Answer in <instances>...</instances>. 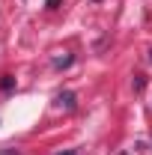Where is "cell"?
Segmentation results:
<instances>
[{
  "label": "cell",
  "mask_w": 152,
  "mask_h": 155,
  "mask_svg": "<svg viewBox=\"0 0 152 155\" xmlns=\"http://www.w3.org/2000/svg\"><path fill=\"white\" fill-rule=\"evenodd\" d=\"M60 155H75V152H60Z\"/></svg>",
  "instance_id": "obj_3"
},
{
  "label": "cell",
  "mask_w": 152,
  "mask_h": 155,
  "mask_svg": "<svg viewBox=\"0 0 152 155\" xmlns=\"http://www.w3.org/2000/svg\"><path fill=\"white\" fill-rule=\"evenodd\" d=\"M57 104H60V107H66V110H72V107H75V96H72V93H60V96H57Z\"/></svg>",
  "instance_id": "obj_1"
},
{
  "label": "cell",
  "mask_w": 152,
  "mask_h": 155,
  "mask_svg": "<svg viewBox=\"0 0 152 155\" xmlns=\"http://www.w3.org/2000/svg\"><path fill=\"white\" fill-rule=\"evenodd\" d=\"M69 63H72V57H57V60H54L57 69H60V66H69Z\"/></svg>",
  "instance_id": "obj_2"
}]
</instances>
